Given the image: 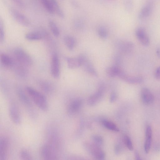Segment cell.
Masks as SVG:
<instances>
[{
    "label": "cell",
    "instance_id": "6da1fadb",
    "mask_svg": "<svg viewBox=\"0 0 160 160\" xmlns=\"http://www.w3.org/2000/svg\"><path fill=\"white\" fill-rule=\"evenodd\" d=\"M26 90L28 96L39 109L43 112L48 110V102L42 94L30 87H27Z\"/></svg>",
    "mask_w": 160,
    "mask_h": 160
},
{
    "label": "cell",
    "instance_id": "7a4b0ae2",
    "mask_svg": "<svg viewBox=\"0 0 160 160\" xmlns=\"http://www.w3.org/2000/svg\"><path fill=\"white\" fill-rule=\"evenodd\" d=\"M17 93L20 102L25 108L30 117L35 120L37 117V113L29 98L21 89L17 90Z\"/></svg>",
    "mask_w": 160,
    "mask_h": 160
},
{
    "label": "cell",
    "instance_id": "3957f363",
    "mask_svg": "<svg viewBox=\"0 0 160 160\" xmlns=\"http://www.w3.org/2000/svg\"><path fill=\"white\" fill-rule=\"evenodd\" d=\"M58 132L54 127L48 128L47 132V142L59 152L60 147V139Z\"/></svg>",
    "mask_w": 160,
    "mask_h": 160
},
{
    "label": "cell",
    "instance_id": "277c9868",
    "mask_svg": "<svg viewBox=\"0 0 160 160\" xmlns=\"http://www.w3.org/2000/svg\"><path fill=\"white\" fill-rule=\"evenodd\" d=\"M40 153L42 158L44 160H57L58 158L59 152L46 142L42 146Z\"/></svg>",
    "mask_w": 160,
    "mask_h": 160
},
{
    "label": "cell",
    "instance_id": "5b68a950",
    "mask_svg": "<svg viewBox=\"0 0 160 160\" xmlns=\"http://www.w3.org/2000/svg\"><path fill=\"white\" fill-rule=\"evenodd\" d=\"M15 58L22 65L26 66H31L32 63V58L23 50L21 48L16 49L14 51Z\"/></svg>",
    "mask_w": 160,
    "mask_h": 160
},
{
    "label": "cell",
    "instance_id": "8992f818",
    "mask_svg": "<svg viewBox=\"0 0 160 160\" xmlns=\"http://www.w3.org/2000/svg\"><path fill=\"white\" fill-rule=\"evenodd\" d=\"M9 11L12 17L18 23L24 26L29 25V20L24 15L13 8H10Z\"/></svg>",
    "mask_w": 160,
    "mask_h": 160
},
{
    "label": "cell",
    "instance_id": "52a82bcc",
    "mask_svg": "<svg viewBox=\"0 0 160 160\" xmlns=\"http://www.w3.org/2000/svg\"><path fill=\"white\" fill-rule=\"evenodd\" d=\"M8 111L12 122L16 125L20 124L21 122V118L19 109L14 103L12 102L10 104Z\"/></svg>",
    "mask_w": 160,
    "mask_h": 160
},
{
    "label": "cell",
    "instance_id": "ba28073f",
    "mask_svg": "<svg viewBox=\"0 0 160 160\" xmlns=\"http://www.w3.org/2000/svg\"><path fill=\"white\" fill-rule=\"evenodd\" d=\"M86 145L89 152L95 158L99 160L104 159L105 154L99 146L95 143H89Z\"/></svg>",
    "mask_w": 160,
    "mask_h": 160
},
{
    "label": "cell",
    "instance_id": "9c48e42d",
    "mask_svg": "<svg viewBox=\"0 0 160 160\" xmlns=\"http://www.w3.org/2000/svg\"><path fill=\"white\" fill-rule=\"evenodd\" d=\"M51 73L52 76L55 78H58L60 76V70L59 61L57 54H53L51 62Z\"/></svg>",
    "mask_w": 160,
    "mask_h": 160
},
{
    "label": "cell",
    "instance_id": "30bf717a",
    "mask_svg": "<svg viewBox=\"0 0 160 160\" xmlns=\"http://www.w3.org/2000/svg\"><path fill=\"white\" fill-rule=\"evenodd\" d=\"M9 140L5 136L0 138V160H6L7 157L9 148Z\"/></svg>",
    "mask_w": 160,
    "mask_h": 160
},
{
    "label": "cell",
    "instance_id": "8fae6325",
    "mask_svg": "<svg viewBox=\"0 0 160 160\" xmlns=\"http://www.w3.org/2000/svg\"><path fill=\"white\" fill-rule=\"evenodd\" d=\"M105 90V85L103 83L101 82L99 84L97 91L89 98L88 102V104L92 106L98 103L102 96Z\"/></svg>",
    "mask_w": 160,
    "mask_h": 160
},
{
    "label": "cell",
    "instance_id": "7c38bea8",
    "mask_svg": "<svg viewBox=\"0 0 160 160\" xmlns=\"http://www.w3.org/2000/svg\"><path fill=\"white\" fill-rule=\"evenodd\" d=\"M82 102L81 99L76 98L72 100L69 104L67 109L69 115H72L77 112L81 108Z\"/></svg>",
    "mask_w": 160,
    "mask_h": 160
},
{
    "label": "cell",
    "instance_id": "4fadbf2b",
    "mask_svg": "<svg viewBox=\"0 0 160 160\" xmlns=\"http://www.w3.org/2000/svg\"><path fill=\"white\" fill-rule=\"evenodd\" d=\"M136 35L140 43L145 46H148L150 42L149 39L145 29L139 28L136 31Z\"/></svg>",
    "mask_w": 160,
    "mask_h": 160
},
{
    "label": "cell",
    "instance_id": "5bb4252c",
    "mask_svg": "<svg viewBox=\"0 0 160 160\" xmlns=\"http://www.w3.org/2000/svg\"><path fill=\"white\" fill-rule=\"evenodd\" d=\"M141 95L142 102L146 104H150L154 100V97L152 93L147 88H144L142 89Z\"/></svg>",
    "mask_w": 160,
    "mask_h": 160
},
{
    "label": "cell",
    "instance_id": "9a60e30c",
    "mask_svg": "<svg viewBox=\"0 0 160 160\" xmlns=\"http://www.w3.org/2000/svg\"><path fill=\"white\" fill-rule=\"evenodd\" d=\"M152 4L149 2L146 3L141 9L139 14L140 19H143L148 17L152 10Z\"/></svg>",
    "mask_w": 160,
    "mask_h": 160
},
{
    "label": "cell",
    "instance_id": "2e32d148",
    "mask_svg": "<svg viewBox=\"0 0 160 160\" xmlns=\"http://www.w3.org/2000/svg\"><path fill=\"white\" fill-rule=\"evenodd\" d=\"M65 59L67 62L68 67L70 68H74L81 66L78 57L75 58L66 57Z\"/></svg>",
    "mask_w": 160,
    "mask_h": 160
},
{
    "label": "cell",
    "instance_id": "e0dca14e",
    "mask_svg": "<svg viewBox=\"0 0 160 160\" xmlns=\"http://www.w3.org/2000/svg\"><path fill=\"white\" fill-rule=\"evenodd\" d=\"M133 44L130 42H123L120 43L119 48L122 52H130L133 48Z\"/></svg>",
    "mask_w": 160,
    "mask_h": 160
},
{
    "label": "cell",
    "instance_id": "ac0fdd59",
    "mask_svg": "<svg viewBox=\"0 0 160 160\" xmlns=\"http://www.w3.org/2000/svg\"><path fill=\"white\" fill-rule=\"evenodd\" d=\"M122 80L128 83L132 84L140 83L143 81L142 78L141 77L129 76L126 74Z\"/></svg>",
    "mask_w": 160,
    "mask_h": 160
},
{
    "label": "cell",
    "instance_id": "d6986e66",
    "mask_svg": "<svg viewBox=\"0 0 160 160\" xmlns=\"http://www.w3.org/2000/svg\"><path fill=\"white\" fill-rule=\"evenodd\" d=\"M65 45L70 50H72L76 44V41L74 38L70 36H66L64 38Z\"/></svg>",
    "mask_w": 160,
    "mask_h": 160
},
{
    "label": "cell",
    "instance_id": "ffe728a7",
    "mask_svg": "<svg viewBox=\"0 0 160 160\" xmlns=\"http://www.w3.org/2000/svg\"><path fill=\"white\" fill-rule=\"evenodd\" d=\"M82 65L88 73L95 76H98V74L93 66L87 59L86 60Z\"/></svg>",
    "mask_w": 160,
    "mask_h": 160
},
{
    "label": "cell",
    "instance_id": "44dd1931",
    "mask_svg": "<svg viewBox=\"0 0 160 160\" xmlns=\"http://www.w3.org/2000/svg\"><path fill=\"white\" fill-rule=\"evenodd\" d=\"M25 38L29 41H36L41 40L42 38V34L37 32H30L27 33Z\"/></svg>",
    "mask_w": 160,
    "mask_h": 160
},
{
    "label": "cell",
    "instance_id": "7402d4cb",
    "mask_svg": "<svg viewBox=\"0 0 160 160\" xmlns=\"http://www.w3.org/2000/svg\"><path fill=\"white\" fill-rule=\"evenodd\" d=\"M0 61L1 63L4 66L7 67L12 66L13 64L12 58L8 55L2 54L0 55Z\"/></svg>",
    "mask_w": 160,
    "mask_h": 160
},
{
    "label": "cell",
    "instance_id": "603a6c76",
    "mask_svg": "<svg viewBox=\"0 0 160 160\" xmlns=\"http://www.w3.org/2000/svg\"><path fill=\"white\" fill-rule=\"evenodd\" d=\"M121 69L117 66H113L107 68L106 73L110 77H114L118 76Z\"/></svg>",
    "mask_w": 160,
    "mask_h": 160
},
{
    "label": "cell",
    "instance_id": "cb8c5ba5",
    "mask_svg": "<svg viewBox=\"0 0 160 160\" xmlns=\"http://www.w3.org/2000/svg\"><path fill=\"white\" fill-rule=\"evenodd\" d=\"M51 1L54 12H55L59 17L63 18L64 17V13L56 0H51Z\"/></svg>",
    "mask_w": 160,
    "mask_h": 160
},
{
    "label": "cell",
    "instance_id": "d4e9b609",
    "mask_svg": "<svg viewBox=\"0 0 160 160\" xmlns=\"http://www.w3.org/2000/svg\"><path fill=\"white\" fill-rule=\"evenodd\" d=\"M48 25L51 32L56 37L59 36L60 34L59 29L56 23L52 20L48 21Z\"/></svg>",
    "mask_w": 160,
    "mask_h": 160
},
{
    "label": "cell",
    "instance_id": "484cf974",
    "mask_svg": "<svg viewBox=\"0 0 160 160\" xmlns=\"http://www.w3.org/2000/svg\"><path fill=\"white\" fill-rule=\"evenodd\" d=\"M102 123L103 126L108 129L115 132L119 131L118 127L112 122L104 120L102 121Z\"/></svg>",
    "mask_w": 160,
    "mask_h": 160
},
{
    "label": "cell",
    "instance_id": "4316f807",
    "mask_svg": "<svg viewBox=\"0 0 160 160\" xmlns=\"http://www.w3.org/2000/svg\"><path fill=\"white\" fill-rule=\"evenodd\" d=\"M46 10L50 13L53 14L54 11L51 0H40Z\"/></svg>",
    "mask_w": 160,
    "mask_h": 160
},
{
    "label": "cell",
    "instance_id": "83f0119b",
    "mask_svg": "<svg viewBox=\"0 0 160 160\" xmlns=\"http://www.w3.org/2000/svg\"><path fill=\"white\" fill-rule=\"evenodd\" d=\"M20 158L24 160H30L32 159V156L29 151L26 149L21 150L19 153Z\"/></svg>",
    "mask_w": 160,
    "mask_h": 160
},
{
    "label": "cell",
    "instance_id": "f1b7e54d",
    "mask_svg": "<svg viewBox=\"0 0 160 160\" xmlns=\"http://www.w3.org/2000/svg\"><path fill=\"white\" fill-rule=\"evenodd\" d=\"M41 87L42 89L47 93H51L53 90V88L52 85L46 82H42L41 84Z\"/></svg>",
    "mask_w": 160,
    "mask_h": 160
},
{
    "label": "cell",
    "instance_id": "f546056e",
    "mask_svg": "<svg viewBox=\"0 0 160 160\" xmlns=\"http://www.w3.org/2000/svg\"><path fill=\"white\" fill-rule=\"evenodd\" d=\"M152 136H146V139L144 143V148L145 151L148 153L150 149Z\"/></svg>",
    "mask_w": 160,
    "mask_h": 160
},
{
    "label": "cell",
    "instance_id": "4dcf8cb0",
    "mask_svg": "<svg viewBox=\"0 0 160 160\" xmlns=\"http://www.w3.org/2000/svg\"><path fill=\"white\" fill-rule=\"evenodd\" d=\"M98 33L99 36L102 38H106L108 36V32L106 29L103 27L99 28L98 30Z\"/></svg>",
    "mask_w": 160,
    "mask_h": 160
},
{
    "label": "cell",
    "instance_id": "1f68e13d",
    "mask_svg": "<svg viewBox=\"0 0 160 160\" xmlns=\"http://www.w3.org/2000/svg\"><path fill=\"white\" fill-rule=\"evenodd\" d=\"M124 142L128 148L130 150H132L133 147L132 142L130 138L127 136H125L124 137Z\"/></svg>",
    "mask_w": 160,
    "mask_h": 160
},
{
    "label": "cell",
    "instance_id": "d6a6232c",
    "mask_svg": "<svg viewBox=\"0 0 160 160\" xmlns=\"http://www.w3.org/2000/svg\"><path fill=\"white\" fill-rule=\"evenodd\" d=\"M92 138L94 142V143L99 146L103 144V139L100 136L97 135H93L92 136Z\"/></svg>",
    "mask_w": 160,
    "mask_h": 160
},
{
    "label": "cell",
    "instance_id": "836d02e7",
    "mask_svg": "<svg viewBox=\"0 0 160 160\" xmlns=\"http://www.w3.org/2000/svg\"><path fill=\"white\" fill-rule=\"evenodd\" d=\"M5 33L3 22L0 18V41L3 42L4 39Z\"/></svg>",
    "mask_w": 160,
    "mask_h": 160
},
{
    "label": "cell",
    "instance_id": "e575fe53",
    "mask_svg": "<svg viewBox=\"0 0 160 160\" xmlns=\"http://www.w3.org/2000/svg\"><path fill=\"white\" fill-rule=\"evenodd\" d=\"M20 8H25V5L23 0H12Z\"/></svg>",
    "mask_w": 160,
    "mask_h": 160
},
{
    "label": "cell",
    "instance_id": "d590c367",
    "mask_svg": "<svg viewBox=\"0 0 160 160\" xmlns=\"http://www.w3.org/2000/svg\"><path fill=\"white\" fill-rule=\"evenodd\" d=\"M155 77L157 80L160 81V66L156 69L155 73Z\"/></svg>",
    "mask_w": 160,
    "mask_h": 160
},
{
    "label": "cell",
    "instance_id": "8d00e7d4",
    "mask_svg": "<svg viewBox=\"0 0 160 160\" xmlns=\"http://www.w3.org/2000/svg\"><path fill=\"white\" fill-rule=\"evenodd\" d=\"M116 98V95L115 92H112L110 96V101L111 102H113L115 100Z\"/></svg>",
    "mask_w": 160,
    "mask_h": 160
},
{
    "label": "cell",
    "instance_id": "74e56055",
    "mask_svg": "<svg viewBox=\"0 0 160 160\" xmlns=\"http://www.w3.org/2000/svg\"><path fill=\"white\" fill-rule=\"evenodd\" d=\"M135 157L136 159H140L138 153L137 152H135Z\"/></svg>",
    "mask_w": 160,
    "mask_h": 160
},
{
    "label": "cell",
    "instance_id": "f35d334b",
    "mask_svg": "<svg viewBox=\"0 0 160 160\" xmlns=\"http://www.w3.org/2000/svg\"><path fill=\"white\" fill-rule=\"evenodd\" d=\"M157 54L158 57H160V50L159 49L157 50Z\"/></svg>",
    "mask_w": 160,
    "mask_h": 160
}]
</instances>
